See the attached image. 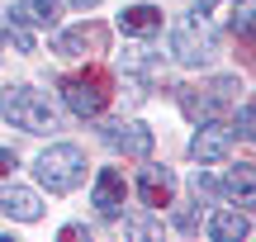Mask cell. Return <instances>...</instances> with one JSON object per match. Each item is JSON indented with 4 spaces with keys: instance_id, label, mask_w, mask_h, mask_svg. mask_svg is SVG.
Listing matches in <instances>:
<instances>
[{
    "instance_id": "2e32d148",
    "label": "cell",
    "mask_w": 256,
    "mask_h": 242,
    "mask_svg": "<svg viewBox=\"0 0 256 242\" xmlns=\"http://www.w3.org/2000/svg\"><path fill=\"white\" fill-rule=\"evenodd\" d=\"M232 28H238V38H256V5L252 10H232Z\"/></svg>"
},
{
    "instance_id": "3957f363",
    "label": "cell",
    "mask_w": 256,
    "mask_h": 242,
    "mask_svg": "<svg viewBox=\"0 0 256 242\" xmlns=\"http://www.w3.org/2000/svg\"><path fill=\"white\" fill-rule=\"evenodd\" d=\"M0 114H5L14 128H24V133H48V128H57L52 104H48L38 90H28V86H10V90H0Z\"/></svg>"
},
{
    "instance_id": "d6986e66",
    "label": "cell",
    "mask_w": 256,
    "mask_h": 242,
    "mask_svg": "<svg viewBox=\"0 0 256 242\" xmlns=\"http://www.w3.org/2000/svg\"><path fill=\"white\" fill-rule=\"evenodd\" d=\"M194 195L214 200V195H223V186H218V180H214V176H204V171H200V176H194Z\"/></svg>"
},
{
    "instance_id": "8992f818",
    "label": "cell",
    "mask_w": 256,
    "mask_h": 242,
    "mask_svg": "<svg viewBox=\"0 0 256 242\" xmlns=\"http://www.w3.org/2000/svg\"><path fill=\"white\" fill-rule=\"evenodd\" d=\"M124 200H128L124 171H119V166H104L100 176H95V195H90L95 214H100V218H119V214H124Z\"/></svg>"
},
{
    "instance_id": "ffe728a7",
    "label": "cell",
    "mask_w": 256,
    "mask_h": 242,
    "mask_svg": "<svg viewBox=\"0 0 256 242\" xmlns=\"http://www.w3.org/2000/svg\"><path fill=\"white\" fill-rule=\"evenodd\" d=\"M10 43H14L19 52H34V34H28V28H19V24H10Z\"/></svg>"
},
{
    "instance_id": "8fae6325",
    "label": "cell",
    "mask_w": 256,
    "mask_h": 242,
    "mask_svg": "<svg viewBox=\"0 0 256 242\" xmlns=\"http://www.w3.org/2000/svg\"><path fill=\"white\" fill-rule=\"evenodd\" d=\"M218 186H223V195H232L238 204H256V162H238Z\"/></svg>"
},
{
    "instance_id": "7402d4cb",
    "label": "cell",
    "mask_w": 256,
    "mask_h": 242,
    "mask_svg": "<svg viewBox=\"0 0 256 242\" xmlns=\"http://www.w3.org/2000/svg\"><path fill=\"white\" fill-rule=\"evenodd\" d=\"M14 166H19V162H14V152H10V148H0V176H10Z\"/></svg>"
},
{
    "instance_id": "30bf717a",
    "label": "cell",
    "mask_w": 256,
    "mask_h": 242,
    "mask_svg": "<svg viewBox=\"0 0 256 242\" xmlns=\"http://www.w3.org/2000/svg\"><path fill=\"white\" fill-rule=\"evenodd\" d=\"M0 209H5L10 218H19V224H38V218H43V200H38L34 190H19V186L0 190Z\"/></svg>"
},
{
    "instance_id": "44dd1931",
    "label": "cell",
    "mask_w": 256,
    "mask_h": 242,
    "mask_svg": "<svg viewBox=\"0 0 256 242\" xmlns=\"http://www.w3.org/2000/svg\"><path fill=\"white\" fill-rule=\"evenodd\" d=\"M232 0H200V14H223Z\"/></svg>"
},
{
    "instance_id": "e0dca14e",
    "label": "cell",
    "mask_w": 256,
    "mask_h": 242,
    "mask_svg": "<svg viewBox=\"0 0 256 242\" xmlns=\"http://www.w3.org/2000/svg\"><path fill=\"white\" fill-rule=\"evenodd\" d=\"M171 224L180 228V233H200V224H204V218H200V209H176V218H171Z\"/></svg>"
},
{
    "instance_id": "9c48e42d",
    "label": "cell",
    "mask_w": 256,
    "mask_h": 242,
    "mask_svg": "<svg viewBox=\"0 0 256 242\" xmlns=\"http://www.w3.org/2000/svg\"><path fill=\"white\" fill-rule=\"evenodd\" d=\"M138 195H142V204H152V209L171 204V195H176L171 166H142V176H138Z\"/></svg>"
},
{
    "instance_id": "5b68a950",
    "label": "cell",
    "mask_w": 256,
    "mask_h": 242,
    "mask_svg": "<svg viewBox=\"0 0 256 242\" xmlns=\"http://www.w3.org/2000/svg\"><path fill=\"white\" fill-rule=\"evenodd\" d=\"M190 152H194L200 166H218V162H228L232 157V128L223 119H204L200 133L190 138Z\"/></svg>"
},
{
    "instance_id": "603a6c76",
    "label": "cell",
    "mask_w": 256,
    "mask_h": 242,
    "mask_svg": "<svg viewBox=\"0 0 256 242\" xmlns=\"http://www.w3.org/2000/svg\"><path fill=\"white\" fill-rule=\"evenodd\" d=\"M72 5H76V10H90V5H95V0H72Z\"/></svg>"
},
{
    "instance_id": "4fadbf2b",
    "label": "cell",
    "mask_w": 256,
    "mask_h": 242,
    "mask_svg": "<svg viewBox=\"0 0 256 242\" xmlns=\"http://www.w3.org/2000/svg\"><path fill=\"white\" fill-rule=\"evenodd\" d=\"M204 228H209V238H218V242H238V238H247V218L238 214V209H214L209 218H204Z\"/></svg>"
},
{
    "instance_id": "277c9868",
    "label": "cell",
    "mask_w": 256,
    "mask_h": 242,
    "mask_svg": "<svg viewBox=\"0 0 256 242\" xmlns=\"http://www.w3.org/2000/svg\"><path fill=\"white\" fill-rule=\"evenodd\" d=\"M62 100L76 119H100L110 104V76L104 72H86V76H66L62 81Z\"/></svg>"
},
{
    "instance_id": "7a4b0ae2",
    "label": "cell",
    "mask_w": 256,
    "mask_h": 242,
    "mask_svg": "<svg viewBox=\"0 0 256 242\" xmlns=\"http://www.w3.org/2000/svg\"><path fill=\"white\" fill-rule=\"evenodd\" d=\"M34 171H38L48 195H66V190H76L81 176H86V152L76 148V142H52V148L34 162Z\"/></svg>"
},
{
    "instance_id": "52a82bcc",
    "label": "cell",
    "mask_w": 256,
    "mask_h": 242,
    "mask_svg": "<svg viewBox=\"0 0 256 242\" xmlns=\"http://www.w3.org/2000/svg\"><path fill=\"white\" fill-rule=\"evenodd\" d=\"M104 142L110 148H119L124 157H152V128L147 124H110L104 128Z\"/></svg>"
},
{
    "instance_id": "7c38bea8",
    "label": "cell",
    "mask_w": 256,
    "mask_h": 242,
    "mask_svg": "<svg viewBox=\"0 0 256 242\" xmlns=\"http://www.w3.org/2000/svg\"><path fill=\"white\" fill-rule=\"evenodd\" d=\"M104 43V28L90 24V28H66L62 38H57V57H86V48H100Z\"/></svg>"
},
{
    "instance_id": "ba28073f",
    "label": "cell",
    "mask_w": 256,
    "mask_h": 242,
    "mask_svg": "<svg viewBox=\"0 0 256 242\" xmlns=\"http://www.w3.org/2000/svg\"><path fill=\"white\" fill-rule=\"evenodd\" d=\"M57 14H62L57 0H14L10 5V24H19V28H52Z\"/></svg>"
},
{
    "instance_id": "5bb4252c",
    "label": "cell",
    "mask_w": 256,
    "mask_h": 242,
    "mask_svg": "<svg viewBox=\"0 0 256 242\" xmlns=\"http://www.w3.org/2000/svg\"><path fill=\"white\" fill-rule=\"evenodd\" d=\"M119 28L133 34V38H147V34L162 28V10H156V5H128L124 14H119Z\"/></svg>"
},
{
    "instance_id": "9a60e30c",
    "label": "cell",
    "mask_w": 256,
    "mask_h": 242,
    "mask_svg": "<svg viewBox=\"0 0 256 242\" xmlns=\"http://www.w3.org/2000/svg\"><path fill=\"white\" fill-rule=\"evenodd\" d=\"M156 233H162V218H152V214H138L124 224V238H156Z\"/></svg>"
},
{
    "instance_id": "6da1fadb",
    "label": "cell",
    "mask_w": 256,
    "mask_h": 242,
    "mask_svg": "<svg viewBox=\"0 0 256 242\" xmlns=\"http://www.w3.org/2000/svg\"><path fill=\"white\" fill-rule=\"evenodd\" d=\"M171 52L180 66H209L214 57H218V38H214L209 19L194 10V14H180L171 28Z\"/></svg>"
},
{
    "instance_id": "ac0fdd59",
    "label": "cell",
    "mask_w": 256,
    "mask_h": 242,
    "mask_svg": "<svg viewBox=\"0 0 256 242\" xmlns=\"http://www.w3.org/2000/svg\"><path fill=\"white\" fill-rule=\"evenodd\" d=\"M238 133L247 142H256V104H247V110H238Z\"/></svg>"
}]
</instances>
